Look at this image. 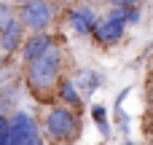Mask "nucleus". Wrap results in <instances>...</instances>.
I'll use <instances>...</instances> for the list:
<instances>
[{"mask_svg":"<svg viewBox=\"0 0 153 145\" xmlns=\"http://www.w3.org/2000/svg\"><path fill=\"white\" fill-rule=\"evenodd\" d=\"M62 65H65V51L59 43L24 65V83L38 102H51V94L56 91V83L62 78Z\"/></svg>","mask_w":153,"mask_h":145,"instance_id":"1","label":"nucleus"},{"mask_svg":"<svg viewBox=\"0 0 153 145\" xmlns=\"http://www.w3.org/2000/svg\"><path fill=\"white\" fill-rule=\"evenodd\" d=\"M40 132L48 145H73L81 135V110L67 105H51L40 118Z\"/></svg>","mask_w":153,"mask_h":145,"instance_id":"2","label":"nucleus"},{"mask_svg":"<svg viewBox=\"0 0 153 145\" xmlns=\"http://www.w3.org/2000/svg\"><path fill=\"white\" fill-rule=\"evenodd\" d=\"M8 145H46L40 124L27 110H13L8 116Z\"/></svg>","mask_w":153,"mask_h":145,"instance_id":"3","label":"nucleus"},{"mask_svg":"<svg viewBox=\"0 0 153 145\" xmlns=\"http://www.w3.org/2000/svg\"><path fill=\"white\" fill-rule=\"evenodd\" d=\"M124 35H126V8L110 5V8L100 16V22H97L91 38H94L100 46H116V43L124 40Z\"/></svg>","mask_w":153,"mask_h":145,"instance_id":"4","label":"nucleus"},{"mask_svg":"<svg viewBox=\"0 0 153 145\" xmlns=\"http://www.w3.org/2000/svg\"><path fill=\"white\" fill-rule=\"evenodd\" d=\"M19 22L30 32H48V27L56 22V3L54 0H32L19 5Z\"/></svg>","mask_w":153,"mask_h":145,"instance_id":"5","label":"nucleus"},{"mask_svg":"<svg viewBox=\"0 0 153 145\" xmlns=\"http://www.w3.org/2000/svg\"><path fill=\"white\" fill-rule=\"evenodd\" d=\"M97 22H100V16H97V11H94L89 3H78V5L67 8V24H70V30H73L75 35H81V38H89V35L94 32Z\"/></svg>","mask_w":153,"mask_h":145,"instance_id":"6","label":"nucleus"},{"mask_svg":"<svg viewBox=\"0 0 153 145\" xmlns=\"http://www.w3.org/2000/svg\"><path fill=\"white\" fill-rule=\"evenodd\" d=\"M59 40L51 35V32H32L30 38H24V43H22V62L27 65V62H32V59H38L40 54H46L51 46H56Z\"/></svg>","mask_w":153,"mask_h":145,"instance_id":"7","label":"nucleus"},{"mask_svg":"<svg viewBox=\"0 0 153 145\" xmlns=\"http://www.w3.org/2000/svg\"><path fill=\"white\" fill-rule=\"evenodd\" d=\"M22 43H24V24L16 16L0 30V51L3 54H13V51L22 48Z\"/></svg>","mask_w":153,"mask_h":145,"instance_id":"8","label":"nucleus"},{"mask_svg":"<svg viewBox=\"0 0 153 145\" xmlns=\"http://www.w3.org/2000/svg\"><path fill=\"white\" fill-rule=\"evenodd\" d=\"M56 100L62 102V105H67V108H83V97H81V91L75 89V83H73V78H59V83H56Z\"/></svg>","mask_w":153,"mask_h":145,"instance_id":"9","label":"nucleus"},{"mask_svg":"<svg viewBox=\"0 0 153 145\" xmlns=\"http://www.w3.org/2000/svg\"><path fill=\"white\" fill-rule=\"evenodd\" d=\"M73 83H75V89L81 91V97H91V94L102 86V75L94 73V70H81V73L73 78Z\"/></svg>","mask_w":153,"mask_h":145,"instance_id":"10","label":"nucleus"},{"mask_svg":"<svg viewBox=\"0 0 153 145\" xmlns=\"http://www.w3.org/2000/svg\"><path fill=\"white\" fill-rule=\"evenodd\" d=\"M89 116H91V121L97 124V129L102 132V137H110V132H113V129H110V118H108V108H105V105H97V102H94V105L89 108Z\"/></svg>","mask_w":153,"mask_h":145,"instance_id":"11","label":"nucleus"},{"mask_svg":"<svg viewBox=\"0 0 153 145\" xmlns=\"http://www.w3.org/2000/svg\"><path fill=\"white\" fill-rule=\"evenodd\" d=\"M11 19H16L13 5H11V3H0V30H3V27H5Z\"/></svg>","mask_w":153,"mask_h":145,"instance_id":"12","label":"nucleus"},{"mask_svg":"<svg viewBox=\"0 0 153 145\" xmlns=\"http://www.w3.org/2000/svg\"><path fill=\"white\" fill-rule=\"evenodd\" d=\"M129 24H140V8L137 5H129L126 8V27Z\"/></svg>","mask_w":153,"mask_h":145,"instance_id":"13","label":"nucleus"},{"mask_svg":"<svg viewBox=\"0 0 153 145\" xmlns=\"http://www.w3.org/2000/svg\"><path fill=\"white\" fill-rule=\"evenodd\" d=\"M0 145H8V116L0 113Z\"/></svg>","mask_w":153,"mask_h":145,"instance_id":"14","label":"nucleus"},{"mask_svg":"<svg viewBox=\"0 0 153 145\" xmlns=\"http://www.w3.org/2000/svg\"><path fill=\"white\" fill-rule=\"evenodd\" d=\"M140 0H110V5H118V8H129V5H137Z\"/></svg>","mask_w":153,"mask_h":145,"instance_id":"15","label":"nucleus"},{"mask_svg":"<svg viewBox=\"0 0 153 145\" xmlns=\"http://www.w3.org/2000/svg\"><path fill=\"white\" fill-rule=\"evenodd\" d=\"M13 5H24V3H32V0H11Z\"/></svg>","mask_w":153,"mask_h":145,"instance_id":"16","label":"nucleus"},{"mask_svg":"<svg viewBox=\"0 0 153 145\" xmlns=\"http://www.w3.org/2000/svg\"><path fill=\"white\" fill-rule=\"evenodd\" d=\"M124 145H137V143H132V140H126V143H124Z\"/></svg>","mask_w":153,"mask_h":145,"instance_id":"17","label":"nucleus"}]
</instances>
